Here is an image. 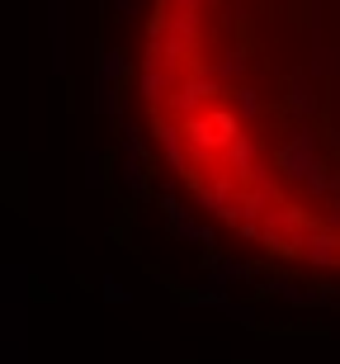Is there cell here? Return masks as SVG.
<instances>
[{
  "mask_svg": "<svg viewBox=\"0 0 340 364\" xmlns=\"http://www.w3.org/2000/svg\"><path fill=\"white\" fill-rule=\"evenodd\" d=\"M137 114L213 232L340 279V0H151Z\"/></svg>",
  "mask_w": 340,
  "mask_h": 364,
  "instance_id": "6da1fadb",
  "label": "cell"
}]
</instances>
